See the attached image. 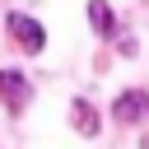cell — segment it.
<instances>
[{"label":"cell","mask_w":149,"mask_h":149,"mask_svg":"<svg viewBox=\"0 0 149 149\" xmlns=\"http://www.w3.org/2000/svg\"><path fill=\"white\" fill-rule=\"evenodd\" d=\"M5 28H9V37H14L23 51H33V56L47 47V33H42V23H37V19H28V14H19V9L5 19Z\"/></svg>","instance_id":"6da1fadb"},{"label":"cell","mask_w":149,"mask_h":149,"mask_svg":"<svg viewBox=\"0 0 149 149\" xmlns=\"http://www.w3.org/2000/svg\"><path fill=\"white\" fill-rule=\"evenodd\" d=\"M0 98L19 112V107H28V98H33V88H28V79L19 74V70H0Z\"/></svg>","instance_id":"7a4b0ae2"},{"label":"cell","mask_w":149,"mask_h":149,"mask_svg":"<svg viewBox=\"0 0 149 149\" xmlns=\"http://www.w3.org/2000/svg\"><path fill=\"white\" fill-rule=\"evenodd\" d=\"M112 116H116V121H140V116H149V93H140V88L121 93V98L112 102Z\"/></svg>","instance_id":"3957f363"},{"label":"cell","mask_w":149,"mask_h":149,"mask_svg":"<svg viewBox=\"0 0 149 149\" xmlns=\"http://www.w3.org/2000/svg\"><path fill=\"white\" fill-rule=\"evenodd\" d=\"M88 23L102 33V37H112V28H116V19H112V9H107V0H88Z\"/></svg>","instance_id":"277c9868"},{"label":"cell","mask_w":149,"mask_h":149,"mask_svg":"<svg viewBox=\"0 0 149 149\" xmlns=\"http://www.w3.org/2000/svg\"><path fill=\"white\" fill-rule=\"evenodd\" d=\"M70 112H74V130H79V135H98V112H93L84 98H74Z\"/></svg>","instance_id":"5b68a950"}]
</instances>
